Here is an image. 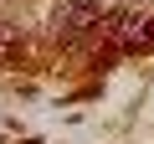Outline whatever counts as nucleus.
Segmentation results:
<instances>
[{"mask_svg": "<svg viewBox=\"0 0 154 144\" xmlns=\"http://www.w3.org/2000/svg\"><path fill=\"white\" fill-rule=\"evenodd\" d=\"M98 31H103L108 41H118V46H149V21H144L139 11H128V5L103 11V16H98Z\"/></svg>", "mask_w": 154, "mask_h": 144, "instance_id": "f257e3e1", "label": "nucleus"}, {"mask_svg": "<svg viewBox=\"0 0 154 144\" xmlns=\"http://www.w3.org/2000/svg\"><path fill=\"white\" fill-rule=\"evenodd\" d=\"M98 0H62V5L51 11V26H57V36L62 31H88V26H98Z\"/></svg>", "mask_w": 154, "mask_h": 144, "instance_id": "f03ea898", "label": "nucleus"}, {"mask_svg": "<svg viewBox=\"0 0 154 144\" xmlns=\"http://www.w3.org/2000/svg\"><path fill=\"white\" fill-rule=\"evenodd\" d=\"M21 57H26V36H16V31L0 26V62H21Z\"/></svg>", "mask_w": 154, "mask_h": 144, "instance_id": "7ed1b4c3", "label": "nucleus"}]
</instances>
